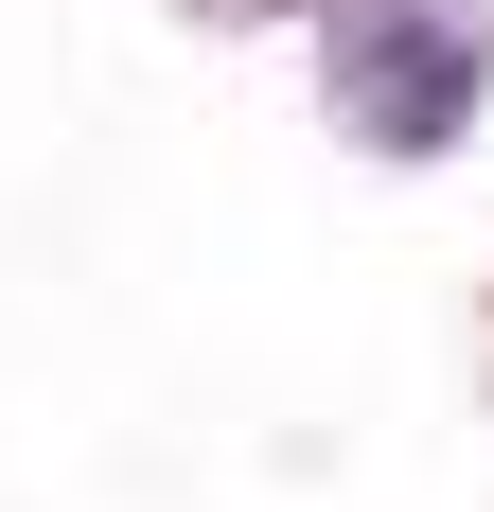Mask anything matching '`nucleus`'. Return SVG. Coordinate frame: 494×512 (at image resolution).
<instances>
[{
	"mask_svg": "<svg viewBox=\"0 0 494 512\" xmlns=\"http://www.w3.org/2000/svg\"><path fill=\"white\" fill-rule=\"evenodd\" d=\"M318 106H336V142L371 159H459L494 106V18L477 0H318Z\"/></svg>",
	"mask_w": 494,
	"mask_h": 512,
	"instance_id": "f257e3e1",
	"label": "nucleus"
},
{
	"mask_svg": "<svg viewBox=\"0 0 494 512\" xmlns=\"http://www.w3.org/2000/svg\"><path fill=\"white\" fill-rule=\"evenodd\" d=\"M177 18H212V36H247V18H300V0H177Z\"/></svg>",
	"mask_w": 494,
	"mask_h": 512,
	"instance_id": "f03ea898",
	"label": "nucleus"
}]
</instances>
